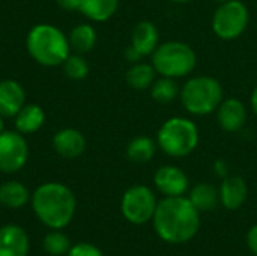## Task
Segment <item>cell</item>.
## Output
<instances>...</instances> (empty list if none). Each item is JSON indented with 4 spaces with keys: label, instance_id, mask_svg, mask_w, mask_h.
<instances>
[{
    "label": "cell",
    "instance_id": "cell-1",
    "mask_svg": "<svg viewBox=\"0 0 257 256\" xmlns=\"http://www.w3.org/2000/svg\"><path fill=\"white\" fill-rule=\"evenodd\" d=\"M157 235L169 244H184L200 228V211L185 196H164L152 217Z\"/></svg>",
    "mask_w": 257,
    "mask_h": 256
},
{
    "label": "cell",
    "instance_id": "cell-2",
    "mask_svg": "<svg viewBox=\"0 0 257 256\" xmlns=\"http://www.w3.org/2000/svg\"><path fill=\"white\" fill-rule=\"evenodd\" d=\"M75 196L62 183H44L32 195V208L36 217L51 229L66 228L75 214Z\"/></svg>",
    "mask_w": 257,
    "mask_h": 256
},
{
    "label": "cell",
    "instance_id": "cell-3",
    "mask_svg": "<svg viewBox=\"0 0 257 256\" xmlns=\"http://www.w3.org/2000/svg\"><path fill=\"white\" fill-rule=\"evenodd\" d=\"M26 47L35 62L42 66H59L71 54L68 36L53 24L33 26L26 38Z\"/></svg>",
    "mask_w": 257,
    "mask_h": 256
},
{
    "label": "cell",
    "instance_id": "cell-4",
    "mask_svg": "<svg viewBox=\"0 0 257 256\" xmlns=\"http://www.w3.org/2000/svg\"><path fill=\"white\" fill-rule=\"evenodd\" d=\"M182 106L194 116H206L220 107L224 100L221 83L209 75H196L185 81L179 92Z\"/></svg>",
    "mask_w": 257,
    "mask_h": 256
},
{
    "label": "cell",
    "instance_id": "cell-5",
    "mask_svg": "<svg viewBox=\"0 0 257 256\" xmlns=\"http://www.w3.org/2000/svg\"><path fill=\"white\" fill-rule=\"evenodd\" d=\"M200 134L196 122L184 116L169 118L157 133V145L173 158L190 155L199 145Z\"/></svg>",
    "mask_w": 257,
    "mask_h": 256
},
{
    "label": "cell",
    "instance_id": "cell-6",
    "mask_svg": "<svg viewBox=\"0 0 257 256\" xmlns=\"http://www.w3.org/2000/svg\"><path fill=\"white\" fill-rule=\"evenodd\" d=\"M151 57L157 74L175 80L190 75L197 65L196 51L182 41H166L160 44Z\"/></svg>",
    "mask_w": 257,
    "mask_h": 256
},
{
    "label": "cell",
    "instance_id": "cell-7",
    "mask_svg": "<svg viewBox=\"0 0 257 256\" xmlns=\"http://www.w3.org/2000/svg\"><path fill=\"white\" fill-rule=\"evenodd\" d=\"M250 11L241 0L220 3L212 15V30L223 41L238 39L247 29Z\"/></svg>",
    "mask_w": 257,
    "mask_h": 256
},
{
    "label": "cell",
    "instance_id": "cell-8",
    "mask_svg": "<svg viewBox=\"0 0 257 256\" xmlns=\"http://www.w3.org/2000/svg\"><path fill=\"white\" fill-rule=\"evenodd\" d=\"M157 198L154 192L143 184L130 187L122 198L120 210L123 217L133 225H145L152 220L157 210Z\"/></svg>",
    "mask_w": 257,
    "mask_h": 256
},
{
    "label": "cell",
    "instance_id": "cell-9",
    "mask_svg": "<svg viewBox=\"0 0 257 256\" xmlns=\"http://www.w3.org/2000/svg\"><path fill=\"white\" fill-rule=\"evenodd\" d=\"M29 158L27 142L18 131L0 133V170L14 174L24 167Z\"/></svg>",
    "mask_w": 257,
    "mask_h": 256
},
{
    "label": "cell",
    "instance_id": "cell-10",
    "mask_svg": "<svg viewBox=\"0 0 257 256\" xmlns=\"http://www.w3.org/2000/svg\"><path fill=\"white\" fill-rule=\"evenodd\" d=\"M247 106L242 100L230 97L224 98L217 109V119L220 127L227 133H238L245 127L247 122Z\"/></svg>",
    "mask_w": 257,
    "mask_h": 256
},
{
    "label": "cell",
    "instance_id": "cell-11",
    "mask_svg": "<svg viewBox=\"0 0 257 256\" xmlns=\"http://www.w3.org/2000/svg\"><path fill=\"white\" fill-rule=\"evenodd\" d=\"M154 184L164 196H184L188 190V177L176 166H163L157 169Z\"/></svg>",
    "mask_w": 257,
    "mask_h": 256
},
{
    "label": "cell",
    "instance_id": "cell-12",
    "mask_svg": "<svg viewBox=\"0 0 257 256\" xmlns=\"http://www.w3.org/2000/svg\"><path fill=\"white\" fill-rule=\"evenodd\" d=\"M220 192V202L226 210H239L248 198V186L241 175H227L223 178Z\"/></svg>",
    "mask_w": 257,
    "mask_h": 256
},
{
    "label": "cell",
    "instance_id": "cell-13",
    "mask_svg": "<svg viewBox=\"0 0 257 256\" xmlns=\"http://www.w3.org/2000/svg\"><path fill=\"white\" fill-rule=\"evenodd\" d=\"M53 148L63 158H77L86 149V139L75 128H63L54 134Z\"/></svg>",
    "mask_w": 257,
    "mask_h": 256
},
{
    "label": "cell",
    "instance_id": "cell-14",
    "mask_svg": "<svg viewBox=\"0 0 257 256\" xmlns=\"http://www.w3.org/2000/svg\"><path fill=\"white\" fill-rule=\"evenodd\" d=\"M29 237L26 231L17 225H5L0 228V256H27Z\"/></svg>",
    "mask_w": 257,
    "mask_h": 256
},
{
    "label": "cell",
    "instance_id": "cell-15",
    "mask_svg": "<svg viewBox=\"0 0 257 256\" xmlns=\"http://www.w3.org/2000/svg\"><path fill=\"white\" fill-rule=\"evenodd\" d=\"M143 57L151 56L160 45V30L149 20L139 21L131 33V44Z\"/></svg>",
    "mask_w": 257,
    "mask_h": 256
},
{
    "label": "cell",
    "instance_id": "cell-16",
    "mask_svg": "<svg viewBox=\"0 0 257 256\" xmlns=\"http://www.w3.org/2000/svg\"><path fill=\"white\" fill-rule=\"evenodd\" d=\"M26 94L23 86L15 80L0 81V116H15L24 106Z\"/></svg>",
    "mask_w": 257,
    "mask_h": 256
},
{
    "label": "cell",
    "instance_id": "cell-17",
    "mask_svg": "<svg viewBox=\"0 0 257 256\" xmlns=\"http://www.w3.org/2000/svg\"><path fill=\"white\" fill-rule=\"evenodd\" d=\"M45 122V112L38 104H24L15 115V128L21 134L36 133Z\"/></svg>",
    "mask_w": 257,
    "mask_h": 256
},
{
    "label": "cell",
    "instance_id": "cell-18",
    "mask_svg": "<svg viewBox=\"0 0 257 256\" xmlns=\"http://www.w3.org/2000/svg\"><path fill=\"white\" fill-rule=\"evenodd\" d=\"M188 199L200 213L212 211L220 204V192L215 186L209 183H199L191 189Z\"/></svg>",
    "mask_w": 257,
    "mask_h": 256
},
{
    "label": "cell",
    "instance_id": "cell-19",
    "mask_svg": "<svg viewBox=\"0 0 257 256\" xmlns=\"http://www.w3.org/2000/svg\"><path fill=\"white\" fill-rule=\"evenodd\" d=\"M157 140L148 137V136H137L134 137L128 146H126V155L133 163L145 164L149 163L155 152H157Z\"/></svg>",
    "mask_w": 257,
    "mask_h": 256
},
{
    "label": "cell",
    "instance_id": "cell-20",
    "mask_svg": "<svg viewBox=\"0 0 257 256\" xmlns=\"http://www.w3.org/2000/svg\"><path fill=\"white\" fill-rule=\"evenodd\" d=\"M119 8V0H81L80 11L92 21L110 20Z\"/></svg>",
    "mask_w": 257,
    "mask_h": 256
},
{
    "label": "cell",
    "instance_id": "cell-21",
    "mask_svg": "<svg viewBox=\"0 0 257 256\" xmlns=\"http://www.w3.org/2000/svg\"><path fill=\"white\" fill-rule=\"evenodd\" d=\"M69 45L71 48L78 53V54H84V53H89L95 44H96V30L93 26L87 24V23H83V24H77L69 36Z\"/></svg>",
    "mask_w": 257,
    "mask_h": 256
},
{
    "label": "cell",
    "instance_id": "cell-22",
    "mask_svg": "<svg viewBox=\"0 0 257 256\" xmlns=\"http://www.w3.org/2000/svg\"><path fill=\"white\" fill-rule=\"evenodd\" d=\"M155 75L157 71L154 69L152 63H145V62H137L133 63L131 68L126 71V83L128 86H131L136 91H145L149 89L152 86V83L155 81Z\"/></svg>",
    "mask_w": 257,
    "mask_h": 256
},
{
    "label": "cell",
    "instance_id": "cell-23",
    "mask_svg": "<svg viewBox=\"0 0 257 256\" xmlns=\"http://www.w3.org/2000/svg\"><path fill=\"white\" fill-rule=\"evenodd\" d=\"M29 201V192L20 181H6L0 186V204L8 208H21Z\"/></svg>",
    "mask_w": 257,
    "mask_h": 256
},
{
    "label": "cell",
    "instance_id": "cell-24",
    "mask_svg": "<svg viewBox=\"0 0 257 256\" xmlns=\"http://www.w3.org/2000/svg\"><path fill=\"white\" fill-rule=\"evenodd\" d=\"M149 89H151V97L154 98V101L161 103V104L172 103L181 92L176 80L169 78V77H161L155 80Z\"/></svg>",
    "mask_w": 257,
    "mask_h": 256
},
{
    "label": "cell",
    "instance_id": "cell-25",
    "mask_svg": "<svg viewBox=\"0 0 257 256\" xmlns=\"http://www.w3.org/2000/svg\"><path fill=\"white\" fill-rule=\"evenodd\" d=\"M42 246L47 253L53 256H62L65 253L68 255V252L71 249V241L63 232H60V229H54L53 232L45 235Z\"/></svg>",
    "mask_w": 257,
    "mask_h": 256
},
{
    "label": "cell",
    "instance_id": "cell-26",
    "mask_svg": "<svg viewBox=\"0 0 257 256\" xmlns=\"http://www.w3.org/2000/svg\"><path fill=\"white\" fill-rule=\"evenodd\" d=\"M63 71L71 80H83L89 74V65L81 54H69L63 62Z\"/></svg>",
    "mask_w": 257,
    "mask_h": 256
},
{
    "label": "cell",
    "instance_id": "cell-27",
    "mask_svg": "<svg viewBox=\"0 0 257 256\" xmlns=\"http://www.w3.org/2000/svg\"><path fill=\"white\" fill-rule=\"evenodd\" d=\"M68 256H104V253L90 243H80L69 249Z\"/></svg>",
    "mask_w": 257,
    "mask_h": 256
},
{
    "label": "cell",
    "instance_id": "cell-28",
    "mask_svg": "<svg viewBox=\"0 0 257 256\" xmlns=\"http://www.w3.org/2000/svg\"><path fill=\"white\" fill-rule=\"evenodd\" d=\"M247 246H248L250 252L257 256V225L250 228V231L247 234Z\"/></svg>",
    "mask_w": 257,
    "mask_h": 256
},
{
    "label": "cell",
    "instance_id": "cell-29",
    "mask_svg": "<svg viewBox=\"0 0 257 256\" xmlns=\"http://www.w3.org/2000/svg\"><path fill=\"white\" fill-rule=\"evenodd\" d=\"M125 59H126L128 62H131V63H137V62H140V60L143 59V56H142L133 45H130V47H126V50H125Z\"/></svg>",
    "mask_w": 257,
    "mask_h": 256
},
{
    "label": "cell",
    "instance_id": "cell-30",
    "mask_svg": "<svg viewBox=\"0 0 257 256\" xmlns=\"http://www.w3.org/2000/svg\"><path fill=\"white\" fill-rule=\"evenodd\" d=\"M57 5L66 11H80L81 0H57Z\"/></svg>",
    "mask_w": 257,
    "mask_h": 256
},
{
    "label": "cell",
    "instance_id": "cell-31",
    "mask_svg": "<svg viewBox=\"0 0 257 256\" xmlns=\"http://www.w3.org/2000/svg\"><path fill=\"white\" fill-rule=\"evenodd\" d=\"M214 170H215V174H217L218 177H221V178H224V177L229 175V166H227V163H226L224 160H217V161L214 163Z\"/></svg>",
    "mask_w": 257,
    "mask_h": 256
},
{
    "label": "cell",
    "instance_id": "cell-32",
    "mask_svg": "<svg viewBox=\"0 0 257 256\" xmlns=\"http://www.w3.org/2000/svg\"><path fill=\"white\" fill-rule=\"evenodd\" d=\"M250 106H251V110L253 113L257 116V86L253 89L251 92V98H250Z\"/></svg>",
    "mask_w": 257,
    "mask_h": 256
},
{
    "label": "cell",
    "instance_id": "cell-33",
    "mask_svg": "<svg viewBox=\"0 0 257 256\" xmlns=\"http://www.w3.org/2000/svg\"><path fill=\"white\" fill-rule=\"evenodd\" d=\"M5 130V127H3V116H0V133Z\"/></svg>",
    "mask_w": 257,
    "mask_h": 256
},
{
    "label": "cell",
    "instance_id": "cell-34",
    "mask_svg": "<svg viewBox=\"0 0 257 256\" xmlns=\"http://www.w3.org/2000/svg\"><path fill=\"white\" fill-rule=\"evenodd\" d=\"M169 2H173V3H187L190 0H169Z\"/></svg>",
    "mask_w": 257,
    "mask_h": 256
},
{
    "label": "cell",
    "instance_id": "cell-35",
    "mask_svg": "<svg viewBox=\"0 0 257 256\" xmlns=\"http://www.w3.org/2000/svg\"><path fill=\"white\" fill-rule=\"evenodd\" d=\"M214 2H217V3L220 5V3H224V2H227V0H214Z\"/></svg>",
    "mask_w": 257,
    "mask_h": 256
}]
</instances>
